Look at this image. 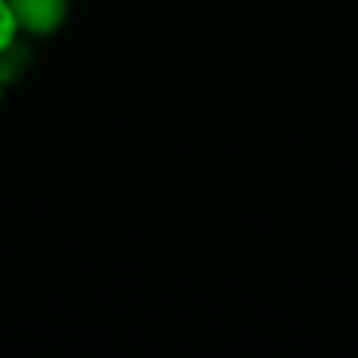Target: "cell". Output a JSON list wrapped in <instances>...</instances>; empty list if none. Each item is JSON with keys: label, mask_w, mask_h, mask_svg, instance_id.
Instances as JSON below:
<instances>
[{"label": "cell", "mask_w": 358, "mask_h": 358, "mask_svg": "<svg viewBox=\"0 0 358 358\" xmlns=\"http://www.w3.org/2000/svg\"><path fill=\"white\" fill-rule=\"evenodd\" d=\"M14 20L20 31H28L34 36H48L62 28L67 20V0H8Z\"/></svg>", "instance_id": "1"}, {"label": "cell", "mask_w": 358, "mask_h": 358, "mask_svg": "<svg viewBox=\"0 0 358 358\" xmlns=\"http://www.w3.org/2000/svg\"><path fill=\"white\" fill-rule=\"evenodd\" d=\"M17 34H20V25L14 20V11H11L8 0H0V56L14 45Z\"/></svg>", "instance_id": "2"}]
</instances>
